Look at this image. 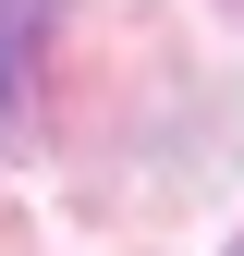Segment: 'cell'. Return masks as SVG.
I'll return each instance as SVG.
<instances>
[{
    "mask_svg": "<svg viewBox=\"0 0 244 256\" xmlns=\"http://www.w3.org/2000/svg\"><path fill=\"white\" fill-rule=\"evenodd\" d=\"M49 12H61V0H0V146L24 134V61H37Z\"/></svg>",
    "mask_w": 244,
    "mask_h": 256,
    "instance_id": "1",
    "label": "cell"
}]
</instances>
